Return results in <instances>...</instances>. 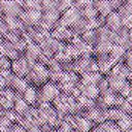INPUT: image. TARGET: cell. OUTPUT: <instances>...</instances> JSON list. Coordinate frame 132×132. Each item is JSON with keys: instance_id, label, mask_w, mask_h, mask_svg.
I'll return each instance as SVG.
<instances>
[{"instance_id": "8992f818", "label": "cell", "mask_w": 132, "mask_h": 132, "mask_svg": "<svg viewBox=\"0 0 132 132\" xmlns=\"http://www.w3.org/2000/svg\"><path fill=\"white\" fill-rule=\"evenodd\" d=\"M37 95H38V91L35 89V87L28 86L27 89L23 93V98L30 105H35L36 104V100H37Z\"/></svg>"}, {"instance_id": "7402d4cb", "label": "cell", "mask_w": 132, "mask_h": 132, "mask_svg": "<svg viewBox=\"0 0 132 132\" xmlns=\"http://www.w3.org/2000/svg\"><path fill=\"white\" fill-rule=\"evenodd\" d=\"M131 116H132V114H131Z\"/></svg>"}, {"instance_id": "ac0fdd59", "label": "cell", "mask_w": 132, "mask_h": 132, "mask_svg": "<svg viewBox=\"0 0 132 132\" xmlns=\"http://www.w3.org/2000/svg\"><path fill=\"white\" fill-rule=\"evenodd\" d=\"M27 132H41V129L39 126H31L27 130Z\"/></svg>"}, {"instance_id": "ffe728a7", "label": "cell", "mask_w": 132, "mask_h": 132, "mask_svg": "<svg viewBox=\"0 0 132 132\" xmlns=\"http://www.w3.org/2000/svg\"><path fill=\"white\" fill-rule=\"evenodd\" d=\"M126 99H127V100L132 104V82H131V91H130V94L128 95V97H127Z\"/></svg>"}, {"instance_id": "2e32d148", "label": "cell", "mask_w": 132, "mask_h": 132, "mask_svg": "<svg viewBox=\"0 0 132 132\" xmlns=\"http://www.w3.org/2000/svg\"><path fill=\"white\" fill-rule=\"evenodd\" d=\"M40 129H41V132H51L53 129H55L51 124L48 123H44L40 126Z\"/></svg>"}, {"instance_id": "e0dca14e", "label": "cell", "mask_w": 132, "mask_h": 132, "mask_svg": "<svg viewBox=\"0 0 132 132\" xmlns=\"http://www.w3.org/2000/svg\"><path fill=\"white\" fill-rule=\"evenodd\" d=\"M7 86V82H6V79L4 78V76L0 73V89H5Z\"/></svg>"}, {"instance_id": "8fae6325", "label": "cell", "mask_w": 132, "mask_h": 132, "mask_svg": "<svg viewBox=\"0 0 132 132\" xmlns=\"http://www.w3.org/2000/svg\"><path fill=\"white\" fill-rule=\"evenodd\" d=\"M64 52H65L66 56L68 57V59H69L70 61H72V60H76V59H78V58L80 57V53H79V51H78V50L76 48V46H74L72 43H70V44H66Z\"/></svg>"}, {"instance_id": "7c38bea8", "label": "cell", "mask_w": 132, "mask_h": 132, "mask_svg": "<svg viewBox=\"0 0 132 132\" xmlns=\"http://www.w3.org/2000/svg\"><path fill=\"white\" fill-rule=\"evenodd\" d=\"M98 125H100L101 128H102L105 132H123V131L119 128V126L117 125V123H116V122H112V121L106 120V121H104L103 123L98 124Z\"/></svg>"}, {"instance_id": "9c48e42d", "label": "cell", "mask_w": 132, "mask_h": 132, "mask_svg": "<svg viewBox=\"0 0 132 132\" xmlns=\"http://www.w3.org/2000/svg\"><path fill=\"white\" fill-rule=\"evenodd\" d=\"M126 54V48L123 46V45H120V44H113L109 55L111 58H113L114 60H117L118 62L122 61L124 56Z\"/></svg>"}, {"instance_id": "ba28073f", "label": "cell", "mask_w": 132, "mask_h": 132, "mask_svg": "<svg viewBox=\"0 0 132 132\" xmlns=\"http://www.w3.org/2000/svg\"><path fill=\"white\" fill-rule=\"evenodd\" d=\"M13 109H14L19 114H22V116H23L26 111H28V110L30 109V104L25 101V99L23 98V96H20V97H18L16 100L14 101Z\"/></svg>"}, {"instance_id": "d6986e66", "label": "cell", "mask_w": 132, "mask_h": 132, "mask_svg": "<svg viewBox=\"0 0 132 132\" xmlns=\"http://www.w3.org/2000/svg\"><path fill=\"white\" fill-rule=\"evenodd\" d=\"M91 132H105V131L101 128V126H100V125H96V126H94V127L92 128Z\"/></svg>"}, {"instance_id": "7a4b0ae2", "label": "cell", "mask_w": 132, "mask_h": 132, "mask_svg": "<svg viewBox=\"0 0 132 132\" xmlns=\"http://www.w3.org/2000/svg\"><path fill=\"white\" fill-rule=\"evenodd\" d=\"M74 119H75L76 129L79 130L80 132H91L92 128L96 126L94 122L89 120L84 114H74Z\"/></svg>"}, {"instance_id": "277c9868", "label": "cell", "mask_w": 132, "mask_h": 132, "mask_svg": "<svg viewBox=\"0 0 132 132\" xmlns=\"http://www.w3.org/2000/svg\"><path fill=\"white\" fill-rule=\"evenodd\" d=\"M106 78L108 80V84H109V89L112 90L113 92H119L120 89L122 88V86L124 85V82L127 80L121 76H118V75H113V74H106Z\"/></svg>"}, {"instance_id": "44dd1931", "label": "cell", "mask_w": 132, "mask_h": 132, "mask_svg": "<svg viewBox=\"0 0 132 132\" xmlns=\"http://www.w3.org/2000/svg\"><path fill=\"white\" fill-rule=\"evenodd\" d=\"M51 132H57V130H56V129H53V130H52Z\"/></svg>"}, {"instance_id": "5bb4252c", "label": "cell", "mask_w": 132, "mask_h": 132, "mask_svg": "<svg viewBox=\"0 0 132 132\" xmlns=\"http://www.w3.org/2000/svg\"><path fill=\"white\" fill-rule=\"evenodd\" d=\"M130 91H131V82H130L129 80H126V81L124 82V85L122 86V88L120 89L119 94H120L121 96H123L124 98H127L128 95L130 94Z\"/></svg>"}, {"instance_id": "3957f363", "label": "cell", "mask_w": 132, "mask_h": 132, "mask_svg": "<svg viewBox=\"0 0 132 132\" xmlns=\"http://www.w3.org/2000/svg\"><path fill=\"white\" fill-rule=\"evenodd\" d=\"M105 26L111 30L117 32L122 26V19L120 16V14L118 13V11H111L106 18H105Z\"/></svg>"}, {"instance_id": "9a60e30c", "label": "cell", "mask_w": 132, "mask_h": 132, "mask_svg": "<svg viewBox=\"0 0 132 132\" xmlns=\"http://www.w3.org/2000/svg\"><path fill=\"white\" fill-rule=\"evenodd\" d=\"M8 132H27V130L22 125H20L19 123H13L10 126Z\"/></svg>"}, {"instance_id": "5b68a950", "label": "cell", "mask_w": 132, "mask_h": 132, "mask_svg": "<svg viewBox=\"0 0 132 132\" xmlns=\"http://www.w3.org/2000/svg\"><path fill=\"white\" fill-rule=\"evenodd\" d=\"M95 8L98 10L100 15L105 16V18L112 11L110 0H97L95 3Z\"/></svg>"}, {"instance_id": "6da1fadb", "label": "cell", "mask_w": 132, "mask_h": 132, "mask_svg": "<svg viewBox=\"0 0 132 132\" xmlns=\"http://www.w3.org/2000/svg\"><path fill=\"white\" fill-rule=\"evenodd\" d=\"M38 93L46 102H52L61 93V90L56 82L50 80L41 86V89L38 91Z\"/></svg>"}, {"instance_id": "52a82bcc", "label": "cell", "mask_w": 132, "mask_h": 132, "mask_svg": "<svg viewBox=\"0 0 132 132\" xmlns=\"http://www.w3.org/2000/svg\"><path fill=\"white\" fill-rule=\"evenodd\" d=\"M104 114H105V118L106 120L108 121H112V122H117L118 120H120L124 114V113L119 107L117 106H111V107H108L107 109L104 110Z\"/></svg>"}, {"instance_id": "4fadbf2b", "label": "cell", "mask_w": 132, "mask_h": 132, "mask_svg": "<svg viewBox=\"0 0 132 132\" xmlns=\"http://www.w3.org/2000/svg\"><path fill=\"white\" fill-rule=\"evenodd\" d=\"M117 107H119L124 113H126V114H132V104L125 98L123 101H122V103L119 105V106H117Z\"/></svg>"}, {"instance_id": "30bf717a", "label": "cell", "mask_w": 132, "mask_h": 132, "mask_svg": "<svg viewBox=\"0 0 132 132\" xmlns=\"http://www.w3.org/2000/svg\"><path fill=\"white\" fill-rule=\"evenodd\" d=\"M116 123L123 132H127L128 129L130 128V126L132 125V116L131 114H124Z\"/></svg>"}]
</instances>
